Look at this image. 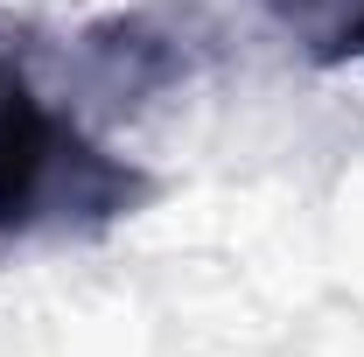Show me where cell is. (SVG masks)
Returning a JSON list of instances; mask_svg holds the SVG:
<instances>
[{
    "mask_svg": "<svg viewBox=\"0 0 364 357\" xmlns=\"http://www.w3.org/2000/svg\"><path fill=\"white\" fill-rule=\"evenodd\" d=\"M280 36L301 49L309 63H364V0H267Z\"/></svg>",
    "mask_w": 364,
    "mask_h": 357,
    "instance_id": "3",
    "label": "cell"
},
{
    "mask_svg": "<svg viewBox=\"0 0 364 357\" xmlns=\"http://www.w3.org/2000/svg\"><path fill=\"white\" fill-rule=\"evenodd\" d=\"M77 56H85V78L105 98L119 105H140L154 91H168L176 78H189V56L168 28H154L147 14H112V21H91L77 36Z\"/></svg>",
    "mask_w": 364,
    "mask_h": 357,
    "instance_id": "2",
    "label": "cell"
},
{
    "mask_svg": "<svg viewBox=\"0 0 364 357\" xmlns=\"http://www.w3.org/2000/svg\"><path fill=\"white\" fill-rule=\"evenodd\" d=\"M154 203V176L49 112L36 85L0 63V245L98 238Z\"/></svg>",
    "mask_w": 364,
    "mask_h": 357,
    "instance_id": "1",
    "label": "cell"
}]
</instances>
